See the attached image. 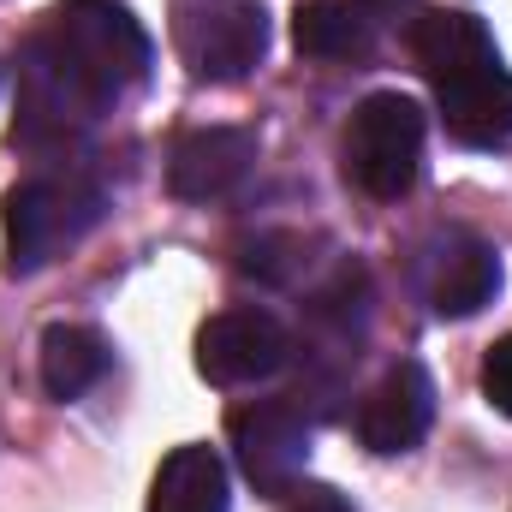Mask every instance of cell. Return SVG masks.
<instances>
[{"instance_id": "1", "label": "cell", "mask_w": 512, "mask_h": 512, "mask_svg": "<svg viewBox=\"0 0 512 512\" xmlns=\"http://www.w3.org/2000/svg\"><path fill=\"white\" fill-rule=\"evenodd\" d=\"M149 30L126 0H60L18 54L12 143L36 155L78 149V137L149 84Z\"/></svg>"}, {"instance_id": "2", "label": "cell", "mask_w": 512, "mask_h": 512, "mask_svg": "<svg viewBox=\"0 0 512 512\" xmlns=\"http://www.w3.org/2000/svg\"><path fill=\"white\" fill-rule=\"evenodd\" d=\"M108 215V191L78 173H36L18 191H6L0 203V227H6V274H36L48 262H60L66 251H78Z\"/></svg>"}, {"instance_id": "3", "label": "cell", "mask_w": 512, "mask_h": 512, "mask_svg": "<svg viewBox=\"0 0 512 512\" xmlns=\"http://www.w3.org/2000/svg\"><path fill=\"white\" fill-rule=\"evenodd\" d=\"M423 131L429 120L411 96L399 90L364 96L346 126V179L376 203H399L423 173Z\"/></svg>"}, {"instance_id": "4", "label": "cell", "mask_w": 512, "mask_h": 512, "mask_svg": "<svg viewBox=\"0 0 512 512\" xmlns=\"http://www.w3.org/2000/svg\"><path fill=\"white\" fill-rule=\"evenodd\" d=\"M173 42H179V60L191 66V78L239 84L268 54V6L262 0H179Z\"/></svg>"}, {"instance_id": "5", "label": "cell", "mask_w": 512, "mask_h": 512, "mask_svg": "<svg viewBox=\"0 0 512 512\" xmlns=\"http://www.w3.org/2000/svg\"><path fill=\"white\" fill-rule=\"evenodd\" d=\"M227 435H233V453H239V471L251 477L256 495H274L286 501L310 465V423L298 405L286 399H251L227 417Z\"/></svg>"}, {"instance_id": "6", "label": "cell", "mask_w": 512, "mask_h": 512, "mask_svg": "<svg viewBox=\"0 0 512 512\" xmlns=\"http://www.w3.org/2000/svg\"><path fill=\"white\" fill-rule=\"evenodd\" d=\"M399 12H417V0H304L292 18V42L304 60L364 66V60H376L387 24Z\"/></svg>"}, {"instance_id": "7", "label": "cell", "mask_w": 512, "mask_h": 512, "mask_svg": "<svg viewBox=\"0 0 512 512\" xmlns=\"http://www.w3.org/2000/svg\"><path fill=\"white\" fill-rule=\"evenodd\" d=\"M292 358V340L286 328L268 316V310H221L203 322L197 334V370L215 387H245L274 376L280 364Z\"/></svg>"}, {"instance_id": "8", "label": "cell", "mask_w": 512, "mask_h": 512, "mask_svg": "<svg viewBox=\"0 0 512 512\" xmlns=\"http://www.w3.org/2000/svg\"><path fill=\"white\" fill-rule=\"evenodd\" d=\"M435 423V382L423 364H393L358 405V441L370 453H411Z\"/></svg>"}, {"instance_id": "9", "label": "cell", "mask_w": 512, "mask_h": 512, "mask_svg": "<svg viewBox=\"0 0 512 512\" xmlns=\"http://www.w3.org/2000/svg\"><path fill=\"white\" fill-rule=\"evenodd\" d=\"M411 60H417V72H423L435 90H447V84H459V78H471V72L501 66V48H495L489 24H483L477 12L417 6V18H411Z\"/></svg>"}, {"instance_id": "10", "label": "cell", "mask_w": 512, "mask_h": 512, "mask_svg": "<svg viewBox=\"0 0 512 512\" xmlns=\"http://www.w3.org/2000/svg\"><path fill=\"white\" fill-rule=\"evenodd\" d=\"M251 167H256V131L203 126V131H191V137L173 143V155H167V185H173V197H185V203H209V197H227Z\"/></svg>"}, {"instance_id": "11", "label": "cell", "mask_w": 512, "mask_h": 512, "mask_svg": "<svg viewBox=\"0 0 512 512\" xmlns=\"http://www.w3.org/2000/svg\"><path fill=\"white\" fill-rule=\"evenodd\" d=\"M435 96H441V126H447L453 143L489 149V155L512 149V72L489 66V72H471V78H459Z\"/></svg>"}, {"instance_id": "12", "label": "cell", "mask_w": 512, "mask_h": 512, "mask_svg": "<svg viewBox=\"0 0 512 512\" xmlns=\"http://www.w3.org/2000/svg\"><path fill=\"white\" fill-rule=\"evenodd\" d=\"M501 292V256L483 239H447L435 268H429V304L435 316H477L483 304H495Z\"/></svg>"}, {"instance_id": "13", "label": "cell", "mask_w": 512, "mask_h": 512, "mask_svg": "<svg viewBox=\"0 0 512 512\" xmlns=\"http://www.w3.org/2000/svg\"><path fill=\"white\" fill-rule=\"evenodd\" d=\"M149 512H227V465L215 447H173L149 483Z\"/></svg>"}, {"instance_id": "14", "label": "cell", "mask_w": 512, "mask_h": 512, "mask_svg": "<svg viewBox=\"0 0 512 512\" xmlns=\"http://www.w3.org/2000/svg\"><path fill=\"white\" fill-rule=\"evenodd\" d=\"M108 376V340L84 322H54L42 334V387L54 399H78Z\"/></svg>"}, {"instance_id": "15", "label": "cell", "mask_w": 512, "mask_h": 512, "mask_svg": "<svg viewBox=\"0 0 512 512\" xmlns=\"http://www.w3.org/2000/svg\"><path fill=\"white\" fill-rule=\"evenodd\" d=\"M304 251H310V239H304V233H262L256 245H245L239 268L256 274V280H268V286H286V280L310 262Z\"/></svg>"}, {"instance_id": "16", "label": "cell", "mask_w": 512, "mask_h": 512, "mask_svg": "<svg viewBox=\"0 0 512 512\" xmlns=\"http://www.w3.org/2000/svg\"><path fill=\"white\" fill-rule=\"evenodd\" d=\"M483 393H489V405H495L501 417H512V334L483 358Z\"/></svg>"}, {"instance_id": "17", "label": "cell", "mask_w": 512, "mask_h": 512, "mask_svg": "<svg viewBox=\"0 0 512 512\" xmlns=\"http://www.w3.org/2000/svg\"><path fill=\"white\" fill-rule=\"evenodd\" d=\"M286 512H352V501H346L340 489L310 483V489H292V495H286Z\"/></svg>"}]
</instances>
